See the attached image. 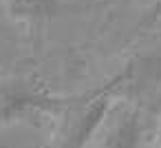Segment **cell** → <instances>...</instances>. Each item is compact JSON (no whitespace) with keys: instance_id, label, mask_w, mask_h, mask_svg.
Listing matches in <instances>:
<instances>
[{"instance_id":"cell-5","label":"cell","mask_w":161,"mask_h":148,"mask_svg":"<svg viewBox=\"0 0 161 148\" xmlns=\"http://www.w3.org/2000/svg\"><path fill=\"white\" fill-rule=\"evenodd\" d=\"M161 20V0H154V5L146 11L143 20H141V27H152Z\"/></svg>"},{"instance_id":"cell-3","label":"cell","mask_w":161,"mask_h":148,"mask_svg":"<svg viewBox=\"0 0 161 148\" xmlns=\"http://www.w3.org/2000/svg\"><path fill=\"white\" fill-rule=\"evenodd\" d=\"M104 126L106 130L102 137V148H139L143 128H141V117L135 108L113 106Z\"/></svg>"},{"instance_id":"cell-6","label":"cell","mask_w":161,"mask_h":148,"mask_svg":"<svg viewBox=\"0 0 161 148\" xmlns=\"http://www.w3.org/2000/svg\"><path fill=\"white\" fill-rule=\"evenodd\" d=\"M157 148H161V124H159V137H157Z\"/></svg>"},{"instance_id":"cell-2","label":"cell","mask_w":161,"mask_h":148,"mask_svg":"<svg viewBox=\"0 0 161 148\" xmlns=\"http://www.w3.org/2000/svg\"><path fill=\"white\" fill-rule=\"evenodd\" d=\"M73 100L58 97L36 82H11L0 88V126H7L31 115L66 111Z\"/></svg>"},{"instance_id":"cell-1","label":"cell","mask_w":161,"mask_h":148,"mask_svg":"<svg viewBox=\"0 0 161 148\" xmlns=\"http://www.w3.org/2000/svg\"><path fill=\"white\" fill-rule=\"evenodd\" d=\"M128 75L130 69L110 77L106 84L82 97V102H73L66 108L64 117L60 119V126L49 148H86L91 139L99 133L104 122L108 119L115 106V95L121 88V84L128 80Z\"/></svg>"},{"instance_id":"cell-4","label":"cell","mask_w":161,"mask_h":148,"mask_svg":"<svg viewBox=\"0 0 161 148\" xmlns=\"http://www.w3.org/2000/svg\"><path fill=\"white\" fill-rule=\"evenodd\" d=\"M7 16L29 36L44 31L49 20L58 14V0H3Z\"/></svg>"}]
</instances>
